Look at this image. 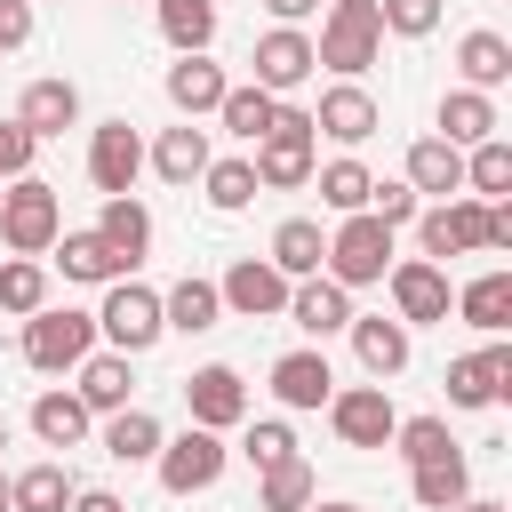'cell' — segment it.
<instances>
[{
  "label": "cell",
  "mask_w": 512,
  "mask_h": 512,
  "mask_svg": "<svg viewBox=\"0 0 512 512\" xmlns=\"http://www.w3.org/2000/svg\"><path fill=\"white\" fill-rule=\"evenodd\" d=\"M384 56V24H376V0H336L320 40H312V64H336V72H368Z\"/></svg>",
  "instance_id": "cell-1"
},
{
  "label": "cell",
  "mask_w": 512,
  "mask_h": 512,
  "mask_svg": "<svg viewBox=\"0 0 512 512\" xmlns=\"http://www.w3.org/2000/svg\"><path fill=\"white\" fill-rule=\"evenodd\" d=\"M64 232V208H56V184L40 176H16V192H0V240L16 256H48Z\"/></svg>",
  "instance_id": "cell-2"
},
{
  "label": "cell",
  "mask_w": 512,
  "mask_h": 512,
  "mask_svg": "<svg viewBox=\"0 0 512 512\" xmlns=\"http://www.w3.org/2000/svg\"><path fill=\"white\" fill-rule=\"evenodd\" d=\"M256 184H272V192H288V184H312V112H296V104H272V136L256 144Z\"/></svg>",
  "instance_id": "cell-3"
},
{
  "label": "cell",
  "mask_w": 512,
  "mask_h": 512,
  "mask_svg": "<svg viewBox=\"0 0 512 512\" xmlns=\"http://www.w3.org/2000/svg\"><path fill=\"white\" fill-rule=\"evenodd\" d=\"M384 256H392V224H376V216L360 208V216H344V232L328 240V256H320V264H328V280L352 296V288L384 280Z\"/></svg>",
  "instance_id": "cell-4"
},
{
  "label": "cell",
  "mask_w": 512,
  "mask_h": 512,
  "mask_svg": "<svg viewBox=\"0 0 512 512\" xmlns=\"http://www.w3.org/2000/svg\"><path fill=\"white\" fill-rule=\"evenodd\" d=\"M88 344H96V312H32L24 320V360L40 368V376H64V368H80L88 360Z\"/></svg>",
  "instance_id": "cell-5"
},
{
  "label": "cell",
  "mask_w": 512,
  "mask_h": 512,
  "mask_svg": "<svg viewBox=\"0 0 512 512\" xmlns=\"http://www.w3.org/2000/svg\"><path fill=\"white\" fill-rule=\"evenodd\" d=\"M216 472H224V440L216 432H176L168 448H160V488L168 496H192V488H216Z\"/></svg>",
  "instance_id": "cell-6"
},
{
  "label": "cell",
  "mask_w": 512,
  "mask_h": 512,
  "mask_svg": "<svg viewBox=\"0 0 512 512\" xmlns=\"http://www.w3.org/2000/svg\"><path fill=\"white\" fill-rule=\"evenodd\" d=\"M136 168H144V144H136V128H128V120H104V128L88 136V176H96V192H104V200H128Z\"/></svg>",
  "instance_id": "cell-7"
},
{
  "label": "cell",
  "mask_w": 512,
  "mask_h": 512,
  "mask_svg": "<svg viewBox=\"0 0 512 512\" xmlns=\"http://www.w3.org/2000/svg\"><path fill=\"white\" fill-rule=\"evenodd\" d=\"M96 328H104L120 352H144V344L160 336V296H152V288H136V280H112V296H104Z\"/></svg>",
  "instance_id": "cell-8"
},
{
  "label": "cell",
  "mask_w": 512,
  "mask_h": 512,
  "mask_svg": "<svg viewBox=\"0 0 512 512\" xmlns=\"http://www.w3.org/2000/svg\"><path fill=\"white\" fill-rule=\"evenodd\" d=\"M184 400H192V424L200 432H224V424H240L248 416V384H240V368H192L184 376Z\"/></svg>",
  "instance_id": "cell-9"
},
{
  "label": "cell",
  "mask_w": 512,
  "mask_h": 512,
  "mask_svg": "<svg viewBox=\"0 0 512 512\" xmlns=\"http://www.w3.org/2000/svg\"><path fill=\"white\" fill-rule=\"evenodd\" d=\"M328 416H336V432H344V448H384L392 440V400H384V384H352V392H328Z\"/></svg>",
  "instance_id": "cell-10"
},
{
  "label": "cell",
  "mask_w": 512,
  "mask_h": 512,
  "mask_svg": "<svg viewBox=\"0 0 512 512\" xmlns=\"http://www.w3.org/2000/svg\"><path fill=\"white\" fill-rule=\"evenodd\" d=\"M296 80H312V40H304L296 24H280V32L256 40V88L280 96V88H296Z\"/></svg>",
  "instance_id": "cell-11"
},
{
  "label": "cell",
  "mask_w": 512,
  "mask_h": 512,
  "mask_svg": "<svg viewBox=\"0 0 512 512\" xmlns=\"http://www.w3.org/2000/svg\"><path fill=\"white\" fill-rule=\"evenodd\" d=\"M464 248H488V200H448L424 216V256H464Z\"/></svg>",
  "instance_id": "cell-12"
},
{
  "label": "cell",
  "mask_w": 512,
  "mask_h": 512,
  "mask_svg": "<svg viewBox=\"0 0 512 512\" xmlns=\"http://www.w3.org/2000/svg\"><path fill=\"white\" fill-rule=\"evenodd\" d=\"M216 296H224L240 320H264V312H280V304H288V280H280L264 256H240V264L224 272V288H216Z\"/></svg>",
  "instance_id": "cell-13"
},
{
  "label": "cell",
  "mask_w": 512,
  "mask_h": 512,
  "mask_svg": "<svg viewBox=\"0 0 512 512\" xmlns=\"http://www.w3.org/2000/svg\"><path fill=\"white\" fill-rule=\"evenodd\" d=\"M512 384V352L504 344H488V352H464V360H448V400L456 408H488L496 392Z\"/></svg>",
  "instance_id": "cell-14"
},
{
  "label": "cell",
  "mask_w": 512,
  "mask_h": 512,
  "mask_svg": "<svg viewBox=\"0 0 512 512\" xmlns=\"http://www.w3.org/2000/svg\"><path fill=\"white\" fill-rule=\"evenodd\" d=\"M72 120H80V88H72V80H32L24 104H16V128H24L32 144H40V136H64Z\"/></svg>",
  "instance_id": "cell-15"
},
{
  "label": "cell",
  "mask_w": 512,
  "mask_h": 512,
  "mask_svg": "<svg viewBox=\"0 0 512 512\" xmlns=\"http://www.w3.org/2000/svg\"><path fill=\"white\" fill-rule=\"evenodd\" d=\"M392 304H400V328L408 320H448V272L440 264H392Z\"/></svg>",
  "instance_id": "cell-16"
},
{
  "label": "cell",
  "mask_w": 512,
  "mask_h": 512,
  "mask_svg": "<svg viewBox=\"0 0 512 512\" xmlns=\"http://www.w3.org/2000/svg\"><path fill=\"white\" fill-rule=\"evenodd\" d=\"M288 320H296V328H312V336H336V328H352V296H344L336 280H320V272H312V280H296V288H288Z\"/></svg>",
  "instance_id": "cell-17"
},
{
  "label": "cell",
  "mask_w": 512,
  "mask_h": 512,
  "mask_svg": "<svg viewBox=\"0 0 512 512\" xmlns=\"http://www.w3.org/2000/svg\"><path fill=\"white\" fill-rule=\"evenodd\" d=\"M224 88H232V80H224L208 56H176V64H168V104H176L184 120L216 112V104H224Z\"/></svg>",
  "instance_id": "cell-18"
},
{
  "label": "cell",
  "mask_w": 512,
  "mask_h": 512,
  "mask_svg": "<svg viewBox=\"0 0 512 512\" xmlns=\"http://www.w3.org/2000/svg\"><path fill=\"white\" fill-rule=\"evenodd\" d=\"M312 136H336V144L376 136V96H368V88H328L320 112H312Z\"/></svg>",
  "instance_id": "cell-19"
},
{
  "label": "cell",
  "mask_w": 512,
  "mask_h": 512,
  "mask_svg": "<svg viewBox=\"0 0 512 512\" xmlns=\"http://www.w3.org/2000/svg\"><path fill=\"white\" fill-rule=\"evenodd\" d=\"M272 392H280L288 408H328L336 376H328L320 352H280V360H272Z\"/></svg>",
  "instance_id": "cell-20"
},
{
  "label": "cell",
  "mask_w": 512,
  "mask_h": 512,
  "mask_svg": "<svg viewBox=\"0 0 512 512\" xmlns=\"http://www.w3.org/2000/svg\"><path fill=\"white\" fill-rule=\"evenodd\" d=\"M320 256H328V240H320L312 216H288V224L272 232V272H280V280H312Z\"/></svg>",
  "instance_id": "cell-21"
},
{
  "label": "cell",
  "mask_w": 512,
  "mask_h": 512,
  "mask_svg": "<svg viewBox=\"0 0 512 512\" xmlns=\"http://www.w3.org/2000/svg\"><path fill=\"white\" fill-rule=\"evenodd\" d=\"M56 264L64 280H128V256H112L104 232H56Z\"/></svg>",
  "instance_id": "cell-22"
},
{
  "label": "cell",
  "mask_w": 512,
  "mask_h": 512,
  "mask_svg": "<svg viewBox=\"0 0 512 512\" xmlns=\"http://www.w3.org/2000/svg\"><path fill=\"white\" fill-rule=\"evenodd\" d=\"M352 352H360L368 376H400V368H408V328L384 320V312H376V320H352Z\"/></svg>",
  "instance_id": "cell-23"
},
{
  "label": "cell",
  "mask_w": 512,
  "mask_h": 512,
  "mask_svg": "<svg viewBox=\"0 0 512 512\" xmlns=\"http://www.w3.org/2000/svg\"><path fill=\"white\" fill-rule=\"evenodd\" d=\"M488 136H496V104L480 88L440 96V144H488Z\"/></svg>",
  "instance_id": "cell-24"
},
{
  "label": "cell",
  "mask_w": 512,
  "mask_h": 512,
  "mask_svg": "<svg viewBox=\"0 0 512 512\" xmlns=\"http://www.w3.org/2000/svg\"><path fill=\"white\" fill-rule=\"evenodd\" d=\"M152 168L168 176V184H192V176H208V128H160V144H152Z\"/></svg>",
  "instance_id": "cell-25"
},
{
  "label": "cell",
  "mask_w": 512,
  "mask_h": 512,
  "mask_svg": "<svg viewBox=\"0 0 512 512\" xmlns=\"http://www.w3.org/2000/svg\"><path fill=\"white\" fill-rule=\"evenodd\" d=\"M216 312H224V296H216V280H176V288L160 296V328H184V336H200V328H216Z\"/></svg>",
  "instance_id": "cell-26"
},
{
  "label": "cell",
  "mask_w": 512,
  "mask_h": 512,
  "mask_svg": "<svg viewBox=\"0 0 512 512\" xmlns=\"http://www.w3.org/2000/svg\"><path fill=\"white\" fill-rule=\"evenodd\" d=\"M128 352H96V360H80V408H104V416H120L128 408Z\"/></svg>",
  "instance_id": "cell-27"
},
{
  "label": "cell",
  "mask_w": 512,
  "mask_h": 512,
  "mask_svg": "<svg viewBox=\"0 0 512 512\" xmlns=\"http://www.w3.org/2000/svg\"><path fill=\"white\" fill-rule=\"evenodd\" d=\"M72 504V472L64 464H32L8 480V512H64Z\"/></svg>",
  "instance_id": "cell-28"
},
{
  "label": "cell",
  "mask_w": 512,
  "mask_h": 512,
  "mask_svg": "<svg viewBox=\"0 0 512 512\" xmlns=\"http://www.w3.org/2000/svg\"><path fill=\"white\" fill-rule=\"evenodd\" d=\"M456 64H464V80H472L480 96L512 80V48H504V32H464V48H456Z\"/></svg>",
  "instance_id": "cell-29"
},
{
  "label": "cell",
  "mask_w": 512,
  "mask_h": 512,
  "mask_svg": "<svg viewBox=\"0 0 512 512\" xmlns=\"http://www.w3.org/2000/svg\"><path fill=\"white\" fill-rule=\"evenodd\" d=\"M456 184H464V152L440 144V136H424L408 152V192H456Z\"/></svg>",
  "instance_id": "cell-30"
},
{
  "label": "cell",
  "mask_w": 512,
  "mask_h": 512,
  "mask_svg": "<svg viewBox=\"0 0 512 512\" xmlns=\"http://www.w3.org/2000/svg\"><path fill=\"white\" fill-rule=\"evenodd\" d=\"M456 312L472 320V328H488V336H504V320H512V272H480L464 296H456Z\"/></svg>",
  "instance_id": "cell-31"
},
{
  "label": "cell",
  "mask_w": 512,
  "mask_h": 512,
  "mask_svg": "<svg viewBox=\"0 0 512 512\" xmlns=\"http://www.w3.org/2000/svg\"><path fill=\"white\" fill-rule=\"evenodd\" d=\"M160 32L176 40V56H200L216 40V0H160Z\"/></svg>",
  "instance_id": "cell-32"
},
{
  "label": "cell",
  "mask_w": 512,
  "mask_h": 512,
  "mask_svg": "<svg viewBox=\"0 0 512 512\" xmlns=\"http://www.w3.org/2000/svg\"><path fill=\"white\" fill-rule=\"evenodd\" d=\"M32 432H40L48 448H72V440L88 432V408H80V392H40V400H32Z\"/></svg>",
  "instance_id": "cell-33"
},
{
  "label": "cell",
  "mask_w": 512,
  "mask_h": 512,
  "mask_svg": "<svg viewBox=\"0 0 512 512\" xmlns=\"http://www.w3.org/2000/svg\"><path fill=\"white\" fill-rule=\"evenodd\" d=\"M464 496H472V472H464V456L416 464V504H424V512H456Z\"/></svg>",
  "instance_id": "cell-34"
},
{
  "label": "cell",
  "mask_w": 512,
  "mask_h": 512,
  "mask_svg": "<svg viewBox=\"0 0 512 512\" xmlns=\"http://www.w3.org/2000/svg\"><path fill=\"white\" fill-rule=\"evenodd\" d=\"M96 232H104V248H112V256H128V264L152 248V216H144L136 200H104V224H96Z\"/></svg>",
  "instance_id": "cell-35"
},
{
  "label": "cell",
  "mask_w": 512,
  "mask_h": 512,
  "mask_svg": "<svg viewBox=\"0 0 512 512\" xmlns=\"http://www.w3.org/2000/svg\"><path fill=\"white\" fill-rule=\"evenodd\" d=\"M104 456H112V464H144V456H160V424H152L144 408H120L112 432H104Z\"/></svg>",
  "instance_id": "cell-36"
},
{
  "label": "cell",
  "mask_w": 512,
  "mask_h": 512,
  "mask_svg": "<svg viewBox=\"0 0 512 512\" xmlns=\"http://www.w3.org/2000/svg\"><path fill=\"white\" fill-rule=\"evenodd\" d=\"M216 112H224V128H232V136H248V144H264V136H272V96H264L256 80H248V88H224V104H216Z\"/></svg>",
  "instance_id": "cell-37"
},
{
  "label": "cell",
  "mask_w": 512,
  "mask_h": 512,
  "mask_svg": "<svg viewBox=\"0 0 512 512\" xmlns=\"http://www.w3.org/2000/svg\"><path fill=\"white\" fill-rule=\"evenodd\" d=\"M48 304V272H40V256H16V264H0V312H40Z\"/></svg>",
  "instance_id": "cell-38"
},
{
  "label": "cell",
  "mask_w": 512,
  "mask_h": 512,
  "mask_svg": "<svg viewBox=\"0 0 512 512\" xmlns=\"http://www.w3.org/2000/svg\"><path fill=\"white\" fill-rule=\"evenodd\" d=\"M464 184H472L480 200H504V192H512V144H496V136H488V144H472Z\"/></svg>",
  "instance_id": "cell-39"
},
{
  "label": "cell",
  "mask_w": 512,
  "mask_h": 512,
  "mask_svg": "<svg viewBox=\"0 0 512 512\" xmlns=\"http://www.w3.org/2000/svg\"><path fill=\"white\" fill-rule=\"evenodd\" d=\"M368 192H376V176H368L360 160H328V168H320V200H328V208L360 216V208H368Z\"/></svg>",
  "instance_id": "cell-40"
},
{
  "label": "cell",
  "mask_w": 512,
  "mask_h": 512,
  "mask_svg": "<svg viewBox=\"0 0 512 512\" xmlns=\"http://www.w3.org/2000/svg\"><path fill=\"white\" fill-rule=\"evenodd\" d=\"M392 440H400L408 464H440V456H456V440H448L440 416H408V424H392Z\"/></svg>",
  "instance_id": "cell-41"
},
{
  "label": "cell",
  "mask_w": 512,
  "mask_h": 512,
  "mask_svg": "<svg viewBox=\"0 0 512 512\" xmlns=\"http://www.w3.org/2000/svg\"><path fill=\"white\" fill-rule=\"evenodd\" d=\"M304 504H312V464H304V456L272 464V472H264V512H304Z\"/></svg>",
  "instance_id": "cell-42"
},
{
  "label": "cell",
  "mask_w": 512,
  "mask_h": 512,
  "mask_svg": "<svg viewBox=\"0 0 512 512\" xmlns=\"http://www.w3.org/2000/svg\"><path fill=\"white\" fill-rule=\"evenodd\" d=\"M208 200L232 216V208H248L256 200V168L248 160H208Z\"/></svg>",
  "instance_id": "cell-43"
},
{
  "label": "cell",
  "mask_w": 512,
  "mask_h": 512,
  "mask_svg": "<svg viewBox=\"0 0 512 512\" xmlns=\"http://www.w3.org/2000/svg\"><path fill=\"white\" fill-rule=\"evenodd\" d=\"M376 24H384V32H408V40H424V32L440 24V0H376Z\"/></svg>",
  "instance_id": "cell-44"
},
{
  "label": "cell",
  "mask_w": 512,
  "mask_h": 512,
  "mask_svg": "<svg viewBox=\"0 0 512 512\" xmlns=\"http://www.w3.org/2000/svg\"><path fill=\"white\" fill-rule=\"evenodd\" d=\"M288 456H296L288 424H248V464H264V472H272V464H288Z\"/></svg>",
  "instance_id": "cell-45"
},
{
  "label": "cell",
  "mask_w": 512,
  "mask_h": 512,
  "mask_svg": "<svg viewBox=\"0 0 512 512\" xmlns=\"http://www.w3.org/2000/svg\"><path fill=\"white\" fill-rule=\"evenodd\" d=\"M368 216H376V224H408V216H416V192H408V184H376V192H368Z\"/></svg>",
  "instance_id": "cell-46"
},
{
  "label": "cell",
  "mask_w": 512,
  "mask_h": 512,
  "mask_svg": "<svg viewBox=\"0 0 512 512\" xmlns=\"http://www.w3.org/2000/svg\"><path fill=\"white\" fill-rule=\"evenodd\" d=\"M24 168H32V136L16 120H0V176H24Z\"/></svg>",
  "instance_id": "cell-47"
},
{
  "label": "cell",
  "mask_w": 512,
  "mask_h": 512,
  "mask_svg": "<svg viewBox=\"0 0 512 512\" xmlns=\"http://www.w3.org/2000/svg\"><path fill=\"white\" fill-rule=\"evenodd\" d=\"M32 40V0H0V48H24Z\"/></svg>",
  "instance_id": "cell-48"
},
{
  "label": "cell",
  "mask_w": 512,
  "mask_h": 512,
  "mask_svg": "<svg viewBox=\"0 0 512 512\" xmlns=\"http://www.w3.org/2000/svg\"><path fill=\"white\" fill-rule=\"evenodd\" d=\"M488 248H512V208H488Z\"/></svg>",
  "instance_id": "cell-49"
},
{
  "label": "cell",
  "mask_w": 512,
  "mask_h": 512,
  "mask_svg": "<svg viewBox=\"0 0 512 512\" xmlns=\"http://www.w3.org/2000/svg\"><path fill=\"white\" fill-rule=\"evenodd\" d=\"M72 512H128L120 496H104V488H88V496H72Z\"/></svg>",
  "instance_id": "cell-50"
},
{
  "label": "cell",
  "mask_w": 512,
  "mask_h": 512,
  "mask_svg": "<svg viewBox=\"0 0 512 512\" xmlns=\"http://www.w3.org/2000/svg\"><path fill=\"white\" fill-rule=\"evenodd\" d=\"M264 8H272V16H280V24H296V16H312V8H320V0H264Z\"/></svg>",
  "instance_id": "cell-51"
},
{
  "label": "cell",
  "mask_w": 512,
  "mask_h": 512,
  "mask_svg": "<svg viewBox=\"0 0 512 512\" xmlns=\"http://www.w3.org/2000/svg\"><path fill=\"white\" fill-rule=\"evenodd\" d=\"M456 512H504V504H496V496H464Z\"/></svg>",
  "instance_id": "cell-52"
},
{
  "label": "cell",
  "mask_w": 512,
  "mask_h": 512,
  "mask_svg": "<svg viewBox=\"0 0 512 512\" xmlns=\"http://www.w3.org/2000/svg\"><path fill=\"white\" fill-rule=\"evenodd\" d=\"M304 512H360V504H304Z\"/></svg>",
  "instance_id": "cell-53"
},
{
  "label": "cell",
  "mask_w": 512,
  "mask_h": 512,
  "mask_svg": "<svg viewBox=\"0 0 512 512\" xmlns=\"http://www.w3.org/2000/svg\"><path fill=\"white\" fill-rule=\"evenodd\" d=\"M0 512H8V480H0Z\"/></svg>",
  "instance_id": "cell-54"
},
{
  "label": "cell",
  "mask_w": 512,
  "mask_h": 512,
  "mask_svg": "<svg viewBox=\"0 0 512 512\" xmlns=\"http://www.w3.org/2000/svg\"><path fill=\"white\" fill-rule=\"evenodd\" d=\"M0 448H8V424H0Z\"/></svg>",
  "instance_id": "cell-55"
}]
</instances>
